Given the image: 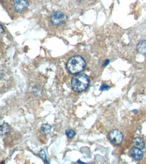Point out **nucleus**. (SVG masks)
I'll return each mask as SVG.
<instances>
[{
    "label": "nucleus",
    "mask_w": 146,
    "mask_h": 164,
    "mask_svg": "<svg viewBox=\"0 0 146 164\" xmlns=\"http://www.w3.org/2000/svg\"><path fill=\"white\" fill-rule=\"evenodd\" d=\"M86 63L83 57L76 55L71 57L67 63V68L71 74H76L84 71Z\"/></svg>",
    "instance_id": "obj_1"
},
{
    "label": "nucleus",
    "mask_w": 146,
    "mask_h": 164,
    "mask_svg": "<svg viewBox=\"0 0 146 164\" xmlns=\"http://www.w3.org/2000/svg\"><path fill=\"white\" fill-rule=\"evenodd\" d=\"M89 84V77L85 74H78L72 79V87L75 92H84L88 88Z\"/></svg>",
    "instance_id": "obj_2"
},
{
    "label": "nucleus",
    "mask_w": 146,
    "mask_h": 164,
    "mask_svg": "<svg viewBox=\"0 0 146 164\" xmlns=\"http://www.w3.org/2000/svg\"><path fill=\"white\" fill-rule=\"evenodd\" d=\"M108 138L112 144L116 145H119L121 144L123 141V135L119 130H113L109 133Z\"/></svg>",
    "instance_id": "obj_3"
},
{
    "label": "nucleus",
    "mask_w": 146,
    "mask_h": 164,
    "mask_svg": "<svg viewBox=\"0 0 146 164\" xmlns=\"http://www.w3.org/2000/svg\"><path fill=\"white\" fill-rule=\"evenodd\" d=\"M65 21L64 14L61 11H55L53 12L50 16V21L52 25H60Z\"/></svg>",
    "instance_id": "obj_4"
},
{
    "label": "nucleus",
    "mask_w": 146,
    "mask_h": 164,
    "mask_svg": "<svg viewBox=\"0 0 146 164\" xmlns=\"http://www.w3.org/2000/svg\"><path fill=\"white\" fill-rule=\"evenodd\" d=\"M29 3L27 0H16L14 4L15 11L21 13L28 8Z\"/></svg>",
    "instance_id": "obj_5"
},
{
    "label": "nucleus",
    "mask_w": 146,
    "mask_h": 164,
    "mask_svg": "<svg viewBox=\"0 0 146 164\" xmlns=\"http://www.w3.org/2000/svg\"><path fill=\"white\" fill-rule=\"evenodd\" d=\"M129 153L132 158L137 161L141 160L143 158V152L141 151V149L135 147L130 149Z\"/></svg>",
    "instance_id": "obj_6"
},
{
    "label": "nucleus",
    "mask_w": 146,
    "mask_h": 164,
    "mask_svg": "<svg viewBox=\"0 0 146 164\" xmlns=\"http://www.w3.org/2000/svg\"><path fill=\"white\" fill-rule=\"evenodd\" d=\"M138 52L146 56V40H142L138 42L136 46Z\"/></svg>",
    "instance_id": "obj_7"
},
{
    "label": "nucleus",
    "mask_w": 146,
    "mask_h": 164,
    "mask_svg": "<svg viewBox=\"0 0 146 164\" xmlns=\"http://www.w3.org/2000/svg\"><path fill=\"white\" fill-rule=\"evenodd\" d=\"M133 145L135 147L142 149L144 147L145 143L143 140L140 137H136L133 141Z\"/></svg>",
    "instance_id": "obj_8"
},
{
    "label": "nucleus",
    "mask_w": 146,
    "mask_h": 164,
    "mask_svg": "<svg viewBox=\"0 0 146 164\" xmlns=\"http://www.w3.org/2000/svg\"><path fill=\"white\" fill-rule=\"evenodd\" d=\"M10 131V128L8 124L7 123L4 122L1 126V136H4L8 133Z\"/></svg>",
    "instance_id": "obj_9"
},
{
    "label": "nucleus",
    "mask_w": 146,
    "mask_h": 164,
    "mask_svg": "<svg viewBox=\"0 0 146 164\" xmlns=\"http://www.w3.org/2000/svg\"><path fill=\"white\" fill-rule=\"evenodd\" d=\"M51 126L48 124H43L41 127V130L46 134H48L50 132Z\"/></svg>",
    "instance_id": "obj_10"
},
{
    "label": "nucleus",
    "mask_w": 146,
    "mask_h": 164,
    "mask_svg": "<svg viewBox=\"0 0 146 164\" xmlns=\"http://www.w3.org/2000/svg\"><path fill=\"white\" fill-rule=\"evenodd\" d=\"M65 134L68 138H72L76 135V133L73 130H71V129H68L66 130Z\"/></svg>",
    "instance_id": "obj_11"
},
{
    "label": "nucleus",
    "mask_w": 146,
    "mask_h": 164,
    "mask_svg": "<svg viewBox=\"0 0 146 164\" xmlns=\"http://www.w3.org/2000/svg\"><path fill=\"white\" fill-rule=\"evenodd\" d=\"M39 155L44 161L48 163V162L47 159L46 153H45V151L43 150H41L40 151V152H39Z\"/></svg>",
    "instance_id": "obj_12"
},
{
    "label": "nucleus",
    "mask_w": 146,
    "mask_h": 164,
    "mask_svg": "<svg viewBox=\"0 0 146 164\" xmlns=\"http://www.w3.org/2000/svg\"><path fill=\"white\" fill-rule=\"evenodd\" d=\"M110 89V87L108 85L106 84H104L100 86L99 90L100 91H107L108 90Z\"/></svg>",
    "instance_id": "obj_13"
},
{
    "label": "nucleus",
    "mask_w": 146,
    "mask_h": 164,
    "mask_svg": "<svg viewBox=\"0 0 146 164\" xmlns=\"http://www.w3.org/2000/svg\"><path fill=\"white\" fill-rule=\"evenodd\" d=\"M109 60H106L105 61V62H104V63L103 64L104 66H106L108 65V64L109 63Z\"/></svg>",
    "instance_id": "obj_14"
},
{
    "label": "nucleus",
    "mask_w": 146,
    "mask_h": 164,
    "mask_svg": "<svg viewBox=\"0 0 146 164\" xmlns=\"http://www.w3.org/2000/svg\"><path fill=\"white\" fill-rule=\"evenodd\" d=\"M3 31H4V29L2 25H1V33H3Z\"/></svg>",
    "instance_id": "obj_15"
},
{
    "label": "nucleus",
    "mask_w": 146,
    "mask_h": 164,
    "mask_svg": "<svg viewBox=\"0 0 146 164\" xmlns=\"http://www.w3.org/2000/svg\"><path fill=\"white\" fill-rule=\"evenodd\" d=\"M77 162V163H85L82 162H81L80 159H79V160H78Z\"/></svg>",
    "instance_id": "obj_16"
}]
</instances>
